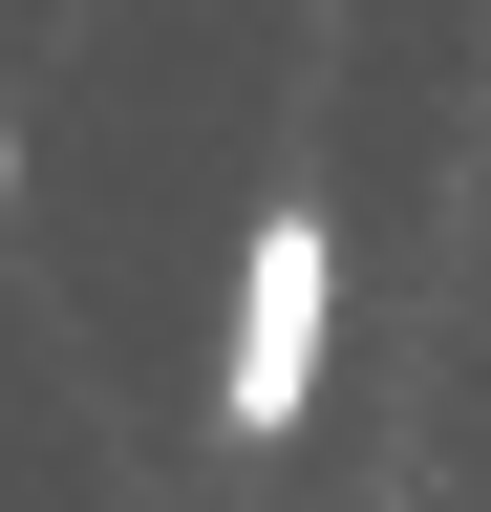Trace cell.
<instances>
[{"label": "cell", "mask_w": 491, "mask_h": 512, "mask_svg": "<svg viewBox=\"0 0 491 512\" xmlns=\"http://www.w3.org/2000/svg\"><path fill=\"white\" fill-rule=\"evenodd\" d=\"M0 214H22V150H0Z\"/></svg>", "instance_id": "obj_2"}, {"label": "cell", "mask_w": 491, "mask_h": 512, "mask_svg": "<svg viewBox=\"0 0 491 512\" xmlns=\"http://www.w3.org/2000/svg\"><path fill=\"white\" fill-rule=\"evenodd\" d=\"M321 320H342V235L278 192V214L235 235V342H214V427L235 448H278L299 406H321Z\"/></svg>", "instance_id": "obj_1"}]
</instances>
